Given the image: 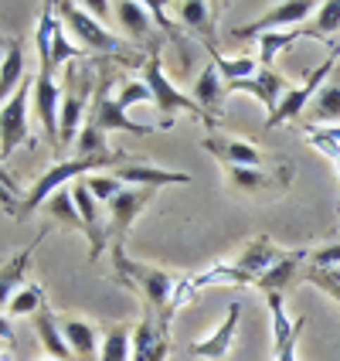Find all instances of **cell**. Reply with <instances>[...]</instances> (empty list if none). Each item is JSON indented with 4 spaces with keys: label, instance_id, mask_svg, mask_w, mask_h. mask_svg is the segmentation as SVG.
Returning <instances> with one entry per match:
<instances>
[{
    "label": "cell",
    "instance_id": "cell-1",
    "mask_svg": "<svg viewBox=\"0 0 340 361\" xmlns=\"http://www.w3.org/2000/svg\"><path fill=\"white\" fill-rule=\"evenodd\" d=\"M109 262L116 269V280L130 290H137L146 303V310L157 317L160 327H167V314H174V297H177V283L170 273H163L157 266L150 262H140V259H130L126 256V242H113L109 245Z\"/></svg>",
    "mask_w": 340,
    "mask_h": 361
},
{
    "label": "cell",
    "instance_id": "cell-2",
    "mask_svg": "<svg viewBox=\"0 0 340 361\" xmlns=\"http://www.w3.org/2000/svg\"><path fill=\"white\" fill-rule=\"evenodd\" d=\"M133 157L126 154V150H120L116 147V154H109V157H68V161H58V164H51L44 174H41L38 180H34V188L27 191V198H24V208L20 212H34V208H41L44 201L51 198L55 191H61L68 180L75 184L79 178H89V174H99L102 167H122V164H130Z\"/></svg>",
    "mask_w": 340,
    "mask_h": 361
},
{
    "label": "cell",
    "instance_id": "cell-3",
    "mask_svg": "<svg viewBox=\"0 0 340 361\" xmlns=\"http://www.w3.org/2000/svg\"><path fill=\"white\" fill-rule=\"evenodd\" d=\"M55 7H58V14H61V24L72 31V38L79 41L82 51L92 48V51H102V55H113V59L122 61V65H137V68L146 65L140 55H130V51H126V41H122L120 35H113L106 24H99V18H92L82 4L61 0Z\"/></svg>",
    "mask_w": 340,
    "mask_h": 361
},
{
    "label": "cell",
    "instance_id": "cell-4",
    "mask_svg": "<svg viewBox=\"0 0 340 361\" xmlns=\"http://www.w3.org/2000/svg\"><path fill=\"white\" fill-rule=\"evenodd\" d=\"M58 7L55 4H44L41 7V20H38V31H34V44H38V72L41 75H51L55 79V72H58L65 61H79L85 51H82L79 44H72V41L65 38V27H61V18Z\"/></svg>",
    "mask_w": 340,
    "mask_h": 361
},
{
    "label": "cell",
    "instance_id": "cell-5",
    "mask_svg": "<svg viewBox=\"0 0 340 361\" xmlns=\"http://www.w3.org/2000/svg\"><path fill=\"white\" fill-rule=\"evenodd\" d=\"M89 99H96V65H72L65 72L61 82V143L79 140V126H82V113Z\"/></svg>",
    "mask_w": 340,
    "mask_h": 361
},
{
    "label": "cell",
    "instance_id": "cell-6",
    "mask_svg": "<svg viewBox=\"0 0 340 361\" xmlns=\"http://www.w3.org/2000/svg\"><path fill=\"white\" fill-rule=\"evenodd\" d=\"M143 82H146V85H150V92H153V106L163 113V130H170V126H174V113H180V109H184V113H191V116H201L208 126H215V123L201 113L198 102L191 99V96H184L177 85L167 79L157 44H153V48H150V55H146V65H143Z\"/></svg>",
    "mask_w": 340,
    "mask_h": 361
},
{
    "label": "cell",
    "instance_id": "cell-7",
    "mask_svg": "<svg viewBox=\"0 0 340 361\" xmlns=\"http://www.w3.org/2000/svg\"><path fill=\"white\" fill-rule=\"evenodd\" d=\"M337 59H340V44L334 48V55L323 61V65H317L313 72H306V79H303L300 85H289V89H286L279 109H276L272 116H265V126H282V123H289V120H300V113L310 106V102H313V96L323 89V79L334 72Z\"/></svg>",
    "mask_w": 340,
    "mask_h": 361
},
{
    "label": "cell",
    "instance_id": "cell-8",
    "mask_svg": "<svg viewBox=\"0 0 340 361\" xmlns=\"http://www.w3.org/2000/svg\"><path fill=\"white\" fill-rule=\"evenodd\" d=\"M72 198H75V208H79L82 219V232L89 239V259L96 262L109 249V215L102 212V204L92 198V191L85 188V180H75L72 184Z\"/></svg>",
    "mask_w": 340,
    "mask_h": 361
},
{
    "label": "cell",
    "instance_id": "cell-9",
    "mask_svg": "<svg viewBox=\"0 0 340 361\" xmlns=\"http://www.w3.org/2000/svg\"><path fill=\"white\" fill-rule=\"evenodd\" d=\"M34 82L24 79L18 92L0 106V161H7L20 143H27V99H31Z\"/></svg>",
    "mask_w": 340,
    "mask_h": 361
},
{
    "label": "cell",
    "instance_id": "cell-10",
    "mask_svg": "<svg viewBox=\"0 0 340 361\" xmlns=\"http://www.w3.org/2000/svg\"><path fill=\"white\" fill-rule=\"evenodd\" d=\"M320 4L313 0H286V4H276L269 7L262 18H256L245 27H235V38H262V35H272V31H282V27H296L303 20H310V14H317Z\"/></svg>",
    "mask_w": 340,
    "mask_h": 361
},
{
    "label": "cell",
    "instance_id": "cell-11",
    "mask_svg": "<svg viewBox=\"0 0 340 361\" xmlns=\"http://www.w3.org/2000/svg\"><path fill=\"white\" fill-rule=\"evenodd\" d=\"M265 303H269V314H272L276 361H296V344H300V338H303L306 317L293 321V317L286 314V300H282V293H265Z\"/></svg>",
    "mask_w": 340,
    "mask_h": 361
},
{
    "label": "cell",
    "instance_id": "cell-12",
    "mask_svg": "<svg viewBox=\"0 0 340 361\" xmlns=\"http://www.w3.org/2000/svg\"><path fill=\"white\" fill-rule=\"evenodd\" d=\"M89 123H92V126H99L102 133H113V130L137 133V137L153 133V126H143V123H137V120H130V116H126V109L116 102V96H109V85H106V82H102L99 92H96V102H92Z\"/></svg>",
    "mask_w": 340,
    "mask_h": 361
},
{
    "label": "cell",
    "instance_id": "cell-13",
    "mask_svg": "<svg viewBox=\"0 0 340 361\" xmlns=\"http://www.w3.org/2000/svg\"><path fill=\"white\" fill-rule=\"evenodd\" d=\"M153 201L150 188H126L120 198L109 201V245L113 242H126L130 225L143 215V208Z\"/></svg>",
    "mask_w": 340,
    "mask_h": 361
},
{
    "label": "cell",
    "instance_id": "cell-14",
    "mask_svg": "<svg viewBox=\"0 0 340 361\" xmlns=\"http://www.w3.org/2000/svg\"><path fill=\"white\" fill-rule=\"evenodd\" d=\"M31 102L38 109V120L44 126V137L51 143H61V85L51 75H34V89H31Z\"/></svg>",
    "mask_w": 340,
    "mask_h": 361
},
{
    "label": "cell",
    "instance_id": "cell-15",
    "mask_svg": "<svg viewBox=\"0 0 340 361\" xmlns=\"http://www.w3.org/2000/svg\"><path fill=\"white\" fill-rule=\"evenodd\" d=\"M282 256H286V252H282V249H276V245L265 239V235H256V239H252L239 252V259H232V269L241 276V283H256L262 273H269V269H272Z\"/></svg>",
    "mask_w": 340,
    "mask_h": 361
},
{
    "label": "cell",
    "instance_id": "cell-16",
    "mask_svg": "<svg viewBox=\"0 0 340 361\" xmlns=\"http://www.w3.org/2000/svg\"><path fill=\"white\" fill-rule=\"evenodd\" d=\"M228 92H248V96H256V99L265 106V116H272L276 109H279L282 96H286V79H282L276 68H259L252 79H241V82H232V85H225Z\"/></svg>",
    "mask_w": 340,
    "mask_h": 361
},
{
    "label": "cell",
    "instance_id": "cell-17",
    "mask_svg": "<svg viewBox=\"0 0 340 361\" xmlns=\"http://www.w3.org/2000/svg\"><path fill=\"white\" fill-rule=\"evenodd\" d=\"M201 147L221 161L225 167H262V150L256 143H245L239 137H221V133H208Z\"/></svg>",
    "mask_w": 340,
    "mask_h": 361
},
{
    "label": "cell",
    "instance_id": "cell-18",
    "mask_svg": "<svg viewBox=\"0 0 340 361\" xmlns=\"http://www.w3.org/2000/svg\"><path fill=\"white\" fill-rule=\"evenodd\" d=\"M228 174V184L235 191H245V195H269V191H282L289 184V171L279 167V171H262V167H225Z\"/></svg>",
    "mask_w": 340,
    "mask_h": 361
},
{
    "label": "cell",
    "instance_id": "cell-19",
    "mask_svg": "<svg viewBox=\"0 0 340 361\" xmlns=\"http://www.w3.org/2000/svg\"><path fill=\"white\" fill-rule=\"evenodd\" d=\"M177 14H180V27L191 31V35H198L204 51L215 55L218 51V38H215L218 18H215V7L204 4V0H184V4H177Z\"/></svg>",
    "mask_w": 340,
    "mask_h": 361
},
{
    "label": "cell",
    "instance_id": "cell-20",
    "mask_svg": "<svg viewBox=\"0 0 340 361\" xmlns=\"http://www.w3.org/2000/svg\"><path fill=\"white\" fill-rule=\"evenodd\" d=\"M239 314H241L239 303H228L225 321L218 324V331H215V334H208L204 341L191 344V358H204V361H221V358H225V355L232 351L235 331H239Z\"/></svg>",
    "mask_w": 340,
    "mask_h": 361
},
{
    "label": "cell",
    "instance_id": "cell-21",
    "mask_svg": "<svg viewBox=\"0 0 340 361\" xmlns=\"http://www.w3.org/2000/svg\"><path fill=\"white\" fill-rule=\"evenodd\" d=\"M116 180H130L133 188H150L157 191L163 184H191V174H180V171H160V167H150V164H140V161H130L122 167H113L109 171Z\"/></svg>",
    "mask_w": 340,
    "mask_h": 361
},
{
    "label": "cell",
    "instance_id": "cell-22",
    "mask_svg": "<svg viewBox=\"0 0 340 361\" xmlns=\"http://www.w3.org/2000/svg\"><path fill=\"white\" fill-rule=\"evenodd\" d=\"M58 327L65 334V344L72 348L75 361H99V327L92 321H79V317H58Z\"/></svg>",
    "mask_w": 340,
    "mask_h": 361
},
{
    "label": "cell",
    "instance_id": "cell-23",
    "mask_svg": "<svg viewBox=\"0 0 340 361\" xmlns=\"http://www.w3.org/2000/svg\"><path fill=\"white\" fill-rule=\"evenodd\" d=\"M225 79L218 75V68L208 61L204 68H201V75H198V82H194V92H191V99L201 106V113L208 116V120L215 123V116L221 113V102H225Z\"/></svg>",
    "mask_w": 340,
    "mask_h": 361
},
{
    "label": "cell",
    "instance_id": "cell-24",
    "mask_svg": "<svg viewBox=\"0 0 340 361\" xmlns=\"http://www.w3.org/2000/svg\"><path fill=\"white\" fill-rule=\"evenodd\" d=\"M34 334H38L44 355H48L51 361H75L72 348L65 344V334H61V327H58V317H55L48 307L34 314Z\"/></svg>",
    "mask_w": 340,
    "mask_h": 361
},
{
    "label": "cell",
    "instance_id": "cell-25",
    "mask_svg": "<svg viewBox=\"0 0 340 361\" xmlns=\"http://www.w3.org/2000/svg\"><path fill=\"white\" fill-rule=\"evenodd\" d=\"M41 235H44V232H41ZM41 235L31 242L27 249H20L11 262H4V266H0V310H7L11 300H14V293L24 286V273H27V266H31V256H34V249H38Z\"/></svg>",
    "mask_w": 340,
    "mask_h": 361
},
{
    "label": "cell",
    "instance_id": "cell-26",
    "mask_svg": "<svg viewBox=\"0 0 340 361\" xmlns=\"http://www.w3.org/2000/svg\"><path fill=\"white\" fill-rule=\"evenodd\" d=\"M310 252L306 249H293V252H286L269 273H262L259 280H256V286H259L262 293H282V290H289L293 283H296V276H300V262L306 259Z\"/></svg>",
    "mask_w": 340,
    "mask_h": 361
},
{
    "label": "cell",
    "instance_id": "cell-27",
    "mask_svg": "<svg viewBox=\"0 0 340 361\" xmlns=\"http://www.w3.org/2000/svg\"><path fill=\"white\" fill-rule=\"evenodd\" d=\"M113 14H116V20H120V27L126 31V38L137 41V38H146L150 35V24H153V18H150V7L146 4H133V0H120V4H113Z\"/></svg>",
    "mask_w": 340,
    "mask_h": 361
},
{
    "label": "cell",
    "instance_id": "cell-28",
    "mask_svg": "<svg viewBox=\"0 0 340 361\" xmlns=\"http://www.w3.org/2000/svg\"><path fill=\"white\" fill-rule=\"evenodd\" d=\"M20 85H24V48L18 41H11V48L0 59V106L11 99Z\"/></svg>",
    "mask_w": 340,
    "mask_h": 361
},
{
    "label": "cell",
    "instance_id": "cell-29",
    "mask_svg": "<svg viewBox=\"0 0 340 361\" xmlns=\"http://www.w3.org/2000/svg\"><path fill=\"white\" fill-rule=\"evenodd\" d=\"M99 361H133V324H109L106 327Z\"/></svg>",
    "mask_w": 340,
    "mask_h": 361
},
{
    "label": "cell",
    "instance_id": "cell-30",
    "mask_svg": "<svg viewBox=\"0 0 340 361\" xmlns=\"http://www.w3.org/2000/svg\"><path fill=\"white\" fill-rule=\"evenodd\" d=\"M211 65L218 68V75L225 79V85L241 82V79H252V75H256V72L262 68L259 59H248V55H239V59H225L221 51H215V55H211Z\"/></svg>",
    "mask_w": 340,
    "mask_h": 361
},
{
    "label": "cell",
    "instance_id": "cell-31",
    "mask_svg": "<svg viewBox=\"0 0 340 361\" xmlns=\"http://www.w3.org/2000/svg\"><path fill=\"white\" fill-rule=\"evenodd\" d=\"M340 31V0H330V4H320L317 7V18H310V27H303V35L310 38H334Z\"/></svg>",
    "mask_w": 340,
    "mask_h": 361
},
{
    "label": "cell",
    "instance_id": "cell-32",
    "mask_svg": "<svg viewBox=\"0 0 340 361\" xmlns=\"http://www.w3.org/2000/svg\"><path fill=\"white\" fill-rule=\"evenodd\" d=\"M310 116L317 123H337L340 120V82L323 85L310 102Z\"/></svg>",
    "mask_w": 340,
    "mask_h": 361
},
{
    "label": "cell",
    "instance_id": "cell-33",
    "mask_svg": "<svg viewBox=\"0 0 340 361\" xmlns=\"http://www.w3.org/2000/svg\"><path fill=\"white\" fill-rule=\"evenodd\" d=\"M38 310H44V293H41L38 283H24L18 293H14L11 307H7L11 317H34Z\"/></svg>",
    "mask_w": 340,
    "mask_h": 361
},
{
    "label": "cell",
    "instance_id": "cell-34",
    "mask_svg": "<svg viewBox=\"0 0 340 361\" xmlns=\"http://www.w3.org/2000/svg\"><path fill=\"white\" fill-rule=\"evenodd\" d=\"M44 208H48L51 221H61V225H68V228H82V219H79V208H75L72 191H55L51 198L44 201Z\"/></svg>",
    "mask_w": 340,
    "mask_h": 361
},
{
    "label": "cell",
    "instance_id": "cell-35",
    "mask_svg": "<svg viewBox=\"0 0 340 361\" xmlns=\"http://www.w3.org/2000/svg\"><path fill=\"white\" fill-rule=\"evenodd\" d=\"M303 35V27H293V31H272V35H262L259 38V65L262 68H272V59L279 55L286 44H293V41Z\"/></svg>",
    "mask_w": 340,
    "mask_h": 361
},
{
    "label": "cell",
    "instance_id": "cell-36",
    "mask_svg": "<svg viewBox=\"0 0 340 361\" xmlns=\"http://www.w3.org/2000/svg\"><path fill=\"white\" fill-rule=\"evenodd\" d=\"M79 157H109V154H116V150H109V140H106V133H102L99 126H92V123H85L79 133Z\"/></svg>",
    "mask_w": 340,
    "mask_h": 361
},
{
    "label": "cell",
    "instance_id": "cell-37",
    "mask_svg": "<svg viewBox=\"0 0 340 361\" xmlns=\"http://www.w3.org/2000/svg\"><path fill=\"white\" fill-rule=\"evenodd\" d=\"M85 180V188H89V191H92V198L99 201V204H109V201L113 198H120L122 191H126V184H122V180H116L113 178V174H89V178H82Z\"/></svg>",
    "mask_w": 340,
    "mask_h": 361
},
{
    "label": "cell",
    "instance_id": "cell-38",
    "mask_svg": "<svg viewBox=\"0 0 340 361\" xmlns=\"http://www.w3.org/2000/svg\"><path fill=\"white\" fill-rule=\"evenodd\" d=\"M116 102H120L122 109H130V106H140V102H153V92H150V85L143 79H122L120 92H116Z\"/></svg>",
    "mask_w": 340,
    "mask_h": 361
},
{
    "label": "cell",
    "instance_id": "cell-39",
    "mask_svg": "<svg viewBox=\"0 0 340 361\" xmlns=\"http://www.w3.org/2000/svg\"><path fill=\"white\" fill-rule=\"evenodd\" d=\"M303 280L320 286L327 297H334V300L340 303V269H317V266H310V269L303 273Z\"/></svg>",
    "mask_w": 340,
    "mask_h": 361
},
{
    "label": "cell",
    "instance_id": "cell-40",
    "mask_svg": "<svg viewBox=\"0 0 340 361\" xmlns=\"http://www.w3.org/2000/svg\"><path fill=\"white\" fill-rule=\"evenodd\" d=\"M14 195H18V180H14L7 171H4V167H0V204H4L11 215H20V204H18V198H14Z\"/></svg>",
    "mask_w": 340,
    "mask_h": 361
},
{
    "label": "cell",
    "instance_id": "cell-41",
    "mask_svg": "<svg viewBox=\"0 0 340 361\" xmlns=\"http://www.w3.org/2000/svg\"><path fill=\"white\" fill-rule=\"evenodd\" d=\"M310 266H317V269H340V242L310 252Z\"/></svg>",
    "mask_w": 340,
    "mask_h": 361
},
{
    "label": "cell",
    "instance_id": "cell-42",
    "mask_svg": "<svg viewBox=\"0 0 340 361\" xmlns=\"http://www.w3.org/2000/svg\"><path fill=\"white\" fill-rule=\"evenodd\" d=\"M167 358H170V334H160L153 351H150V361H167Z\"/></svg>",
    "mask_w": 340,
    "mask_h": 361
},
{
    "label": "cell",
    "instance_id": "cell-43",
    "mask_svg": "<svg viewBox=\"0 0 340 361\" xmlns=\"http://www.w3.org/2000/svg\"><path fill=\"white\" fill-rule=\"evenodd\" d=\"M0 338H4V341H11V338H14V334H11V321H7V317H0Z\"/></svg>",
    "mask_w": 340,
    "mask_h": 361
},
{
    "label": "cell",
    "instance_id": "cell-44",
    "mask_svg": "<svg viewBox=\"0 0 340 361\" xmlns=\"http://www.w3.org/2000/svg\"><path fill=\"white\" fill-rule=\"evenodd\" d=\"M0 48H11V41L4 38V35H0Z\"/></svg>",
    "mask_w": 340,
    "mask_h": 361
},
{
    "label": "cell",
    "instance_id": "cell-45",
    "mask_svg": "<svg viewBox=\"0 0 340 361\" xmlns=\"http://www.w3.org/2000/svg\"><path fill=\"white\" fill-rule=\"evenodd\" d=\"M48 361H51V358H48Z\"/></svg>",
    "mask_w": 340,
    "mask_h": 361
}]
</instances>
